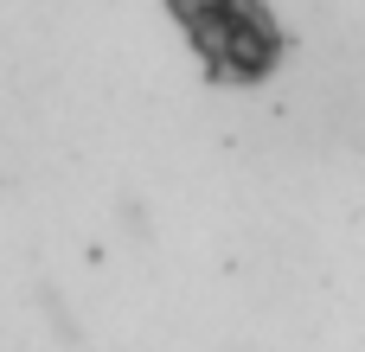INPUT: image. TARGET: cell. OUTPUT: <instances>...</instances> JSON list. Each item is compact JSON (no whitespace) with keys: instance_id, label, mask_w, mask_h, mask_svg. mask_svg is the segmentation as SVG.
<instances>
[{"instance_id":"6da1fadb","label":"cell","mask_w":365,"mask_h":352,"mask_svg":"<svg viewBox=\"0 0 365 352\" xmlns=\"http://www.w3.org/2000/svg\"><path fill=\"white\" fill-rule=\"evenodd\" d=\"M167 13H173L186 51L218 83H237V90L276 77V64L289 51V32L269 0H167Z\"/></svg>"}]
</instances>
